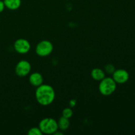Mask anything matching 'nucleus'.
Segmentation results:
<instances>
[{
  "label": "nucleus",
  "instance_id": "7ed1b4c3",
  "mask_svg": "<svg viewBox=\"0 0 135 135\" xmlns=\"http://www.w3.org/2000/svg\"><path fill=\"white\" fill-rule=\"evenodd\" d=\"M38 127L43 134H54L58 130L57 121L50 117L44 118L39 123Z\"/></svg>",
  "mask_w": 135,
  "mask_h": 135
},
{
  "label": "nucleus",
  "instance_id": "dca6fc26",
  "mask_svg": "<svg viewBox=\"0 0 135 135\" xmlns=\"http://www.w3.org/2000/svg\"><path fill=\"white\" fill-rule=\"evenodd\" d=\"M70 105H71V108H73L75 105H76V100H71L70 102Z\"/></svg>",
  "mask_w": 135,
  "mask_h": 135
},
{
  "label": "nucleus",
  "instance_id": "2eb2a0df",
  "mask_svg": "<svg viewBox=\"0 0 135 135\" xmlns=\"http://www.w3.org/2000/svg\"><path fill=\"white\" fill-rule=\"evenodd\" d=\"M5 6L3 0H0V13H2L5 9Z\"/></svg>",
  "mask_w": 135,
  "mask_h": 135
},
{
  "label": "nucleus",
  "instance_id": "ddd939ff",
  "mask_svg": "<svg viewBox=\"0 0 135 135\" xmlns=\"http://www.w3.org/2000/svg\"><path fill=\"white\" fill-rule=\"evenodd\" d=\"M104 71L105 73L108 74H110V75H112L113 73L115 71V67L112 63H108L105 65L104 67Z\"/></svg>",
  "mask_w": 135,
  "mask_h": 135
},
{
  "label": "nucleus",
  "instance_id": "0eeeda50",
  "mask_svg": "<svg viewBox=\"0 0 135 135\" xmlns=\"http://www.w3.org/2000/svg\"><path fill=\"white\" fill-rule=\"evenodd\" d=\"M112 78L117 84H125L129 80V73L127 71L123 69H115V71L112 74Z\"/></svg>",
  "mask_w": 135,
  "mask_h": 135
},
{
  "label": "nucleus",
  "instance_id": "f8f14e48",
  "mask_svg": "<svg viewBox=\"0 0 135 135\" xmlns=\"http://www.w3.org/2000/svg\"><path fill=\"white\" fill-rule=\"evenodd\" d=\"M73 115V111L71 108H66L62 111V116L65 118L70 119Z\"/></svg>",
  "mask_w": 135,
  "mask_h": 135
},
{
  "label": "nucleus",
  "instance_id": "423d86ee",
  "mask_svg": "<svg viewBox=\"0 0 135 135\" xmlns=\"http://www.w3.org/2000/svg\"><path fill=\"white\" fill-rule=\"evenodd\" d=\"M13 47L16 52L19 54H26L30 50V43L25 38H18L13 44Z\"/></svg>",
  "mask_w": 135,
  "mask_h": 135
},
{
  "label": "nucleus",
  "instance_id": "4468645a",
  "mask_svg": "<svg viewBox=\"0 0 135 135\" xmlns=\"http://www.w3.org/2000/svg\"><path fill=\"white\" fill-rule=\"evenodd\" d=\"M28 135H42L43 133H42L41 130L39 127H32L28 131Z\"/></svg>",
  "mask_w": 135,
  "mask_h": 135
},
{
  "label": "nucleus",
  "instance_id": "39448f33",
  "mask_svg": "<svg viewBox=\"0 0 135 135\" xmlns=\"http://www.w3.org/2000/svg\"><path fill=\"white\" fill-rule=\"evenodd\" d=\"M31 64L26 60H21L16 65L15 71L19 77H24L28 75L31 71Z\"/></svg>",
  "mask_w": 135,
  "mask_h": 135
},
{
  "label": "nucleus",
  "instance_id": "6e6552de",
  "mask_svg": "<svg viewBox=\"0 0 135 135\" xmlns=\"http://www.w3.org/2000/svg\"><path fill=\"white\" fill-rule=\"evenodd\" d=\"M28 80L32 86L38 87L43 84L44 78L41 73L38 72H34L30 74L28 78Z\"/></svg>",
  "mask_w": 135,
  "mask_h": 135
},
{
  "label": "nucleus",
  "instance_id": "20e7f679",
  "mask_svg": "<svg viewBox=\"0 0 135 135\" xmlns=\"http://www.w3.org/2000/svg\"><path fill=\"white\" fill-rule=\"evenodd\" d=\"M54 51V45L50 41L44 40L40 41L36 46V53L40 57H47Z\"/></svg>",
  "mask_w": 135,
  "mask_h": 135
},
{
  "label": "nucleus",
  "instance_id": "f257e3e1",
  "mask_svg": "<svg viewBox=\"0 0 135 135\" xmlns=\"http://www.w3.org/2000/svg\"><path fill=\"white\" fill-rule=\"evenodd\" d=\"M35 96L36 101L40 105L47 106L54 102L55 98V92L51 86L42 84L36 87Z\"/></svg>",
  "mask_w": 135,
  "mask_h": 135
},
{
  "label": "nucleus",
  "instance_id": "f03ea898",
  "mask_svg": "<svg viewBox=\"0 0 135 135\" xmlns=\"http://www.w3.org/2000/svg\"><path fill=\"white\" fill-rule=\"evenodd\" d=\"M117 88V83L112 77H105L100 81L98 90L100 93L104 96H108L114 93Z\"/></svg>",
  "mask_w": 135,
  "mask_h": 135
},
{
  "label": "nucleus",
  "instance_id": "9d476101",
  "mask_svg": "<svg viewBox=\"0 0 135 135\" xmlns=\"http://www.w3.org/2000/svg\"><path fill=\"white\" fill-rule=\"evenodd\" d=\"M4 4L7 9L11 11L18 9L21 5V0H3Z\"/></svg>",
  "mask_w": 135,
  "mask_h": 135
},
{
  "label": "nucleus",
  "instance_id": "9b49d317",
  "mask_svg": "<svg viewBox=\"0 0 135 135\" xmlns=\"http://www.w3.org/2000/svg\"><path fill=\"white\" fill-rule=\"evenodd\" d=\"M57 125L58 129H59V130L62 131L67 130L70 126L69 119L65 118V117L61 116L58 120Z\"/></svg>",
  "mask_w": 135,
  "mask_h": 135
},
{
  "label": "nucleus",
  "instance_id": "1a4fd4ad",
  "mask_svg": "<svg viewBox=\"0 0 135 135\" xmlns=\"http://www.w3.org/2000/svg\"><path fill=\"white\" fill-rule=\"evenodd\" d=\"M91 77L96 81H100L105 77V73L100 68H94L91 71Z\"/></svg>",
  "mask_w": 135,
  "mask_h": 135
}]
</instances>
